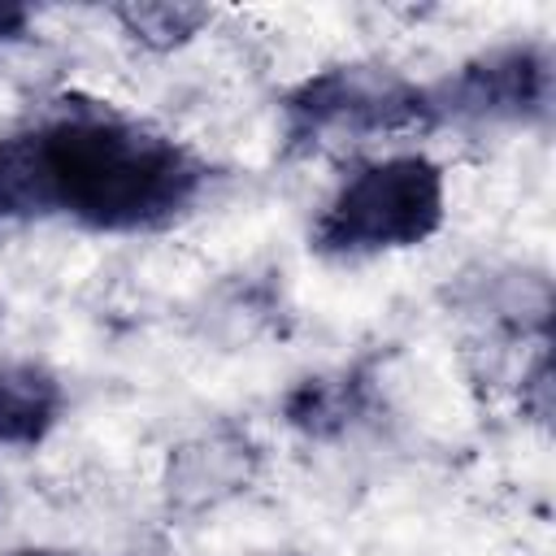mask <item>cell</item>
Instances as JSON below:
<instances>
[{"label": "cell", "mask_w": 556, "mask_h": 556, "mask_svg": "<svg viewBox=\"0 0 556 556\" xmlns=\"http://www.w3.org/2000/svg\"><path fill=\"white\" fill-rule=\"evenodd\" d=\"M117 17L126 22V30L152 48H174L187 35H195V26L208 22V9H191V4H130L117 9Z\"/></svg>", "instance_id": "52a82bcc"}, {"label": "cell", "mask_w": 556, "mask_h": 556, "mask_svg": "<svg viewBox=\"0 0 556 556\" xmlns=\"http://www.w3.org/2000/svg\"><path fill=\"white\" fill-rule=\"evenodd\" d=\"M61 413V387L35 365H0V443H39Z\"/></svg>", "instance_id": "5b68a950"}, {"label": "cell", "mask_w": 556, "mask_h": 556, "mask_svg": "<svg viewBox=\"0 0 556 556\" xmlns=\"http://www.w3.org/2000/svg\"><path fill=\"white\" fill-rule=\"evenodd\" d=\"M30 13L22 4H0V39H22Z\"/></svg>", "instance_id": "ba28073f"}, {"label": "cell", "mask_w": 556, "mask_h": 556, "mask_svg": "<svg viewBox=\"0 0 556 556\" xmlns=\"http://www.w3.org/2000/svg\"><path fill=\"white\" fill-rule=\"evenodd\" d=\"M204 178L169 135L96 109L0 139V217L61 213L91 230H152L174 222Z\"/></svg>", "instance_id": "6da1fadb"}, {"label": "cell", "mask_w": 556, "mask_h": 556, "mask_svg": "<svg viewBox=\"0 0 556 556\" xmlns=\"http://www.w3.org/2000/svg\"><path fill=\"white\" fill-rule=\"evenodd\" d=\"M356 408H361V382L356 378H334V382L317 378V382H304L287 400V417L313 434H330V430L348 426Z\"/></svg>", "instance_id": "8992f818"}, {"label": "cell", "mask_w": 556, "mask_h": 556, "mask_svg": "<svg viewBox=\"0 0 556 556\" xmlns=\"http://www.w3.org/2000/svg\"><path fill=\"white\" fill-rule=\"evenodd\" d=\"M287 122L295 143H321L326 135H378V130H408L434 126L426 87H413L395 74L343 65L308 78L287 100Z\"/></svg>", "instance_id": "3957f363"}, {"label": "cell", "mask_w": 556, "mask_h": 556, "mask_svg": "<svg viewBox=\"0 0 556 556\" xmlns=\"http://www.w3.org/2000/svg\"><path fill=\"white\" fill-rule=\"evenodd\" d=\"M9 556H56V552H9Z\"/></svg>", "instance_id": "9c48e42d"}, {"label": "cell", "mask_w": 556, "mask_h": 556, "mask_svg": "<svg viewBox=\"0 0 556 556\" xmlns=\"http://www.w3.org/2000/svg\"><path fill=\"white\" fill-rule=\"evenodd\" d=\"M443 222V174L426 156H387L361 165L313 226V248L326 256H369L413 248Z\"/></svg>", "instance_id": "7a4b0ae2"}, {"label": "cell", "mask_w": 556, "mask_h": 556, "mask_svg": "<svg viewBox=\"0 0 556 556\" xmlns=\"http://www.w3.org/2000/svg\"><path fill=\"white\" fill-rule=\"evenodd\" d=\"M552 100V56L534 43L495 48L426 87L430 122H526Z\"/></svg>", "instance_id": "277c9868"}]
</instances>
